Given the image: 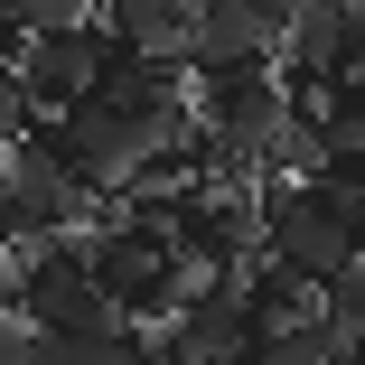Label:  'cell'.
Listing matches in <instances>:
<instances>
[{
  "label": "cell",
  "instance_id": "1",
  "mask_svg": "<svg viewBox=\"0 0 365 365\" xmlns=\"http://www.w3.org/2000/svg\"><path fill=\"white\" fill-rule=\"evenodd\" d=\"M85 281L103 290L131 328H169V253L150 235H131L113 206L94 215V235H85Z\"/></svg>",
  "mask_w": 365,
  "mask_h": 365
},
{
  "label": "cell",
  "instance_id": "5",
  "mask_svg": "<svg viewBox=\"0 0 365 365\" xmlns=\"http://www.w3.org/2000/svg\"><path fill=\"white\" fill-rule=\"evenodd\" d=\"M19 346H29V328H10V319H0V365H19Z\"/></svg>",
  "mask_w": 365,
  "mask_h": 365
},
{
  "label": "cell",
  "instance_id": "6",
  "mask_svg": "<svg viewBox=\"0 0 365 365\" xmlns=\"http://www.w3.org/2000/svg\"><path fill=\"white\" fill-rule=\"evenodd\" d=\"M0 319H10V281H0Z\"/></svg>",
  "mask_w": 365,
  "mask_h": 365
},
{
  "label": "cell",
  "instance_id": "3",
  "mask_svg": "<svg viewBox=\"0 0 365 365\" xmlns=\"http://www.w3.org/2000/svg\"><path fill=\"white\" fill-rule=\"evenodd\" d=\"M94 66H103V19L85 38H19V66H10V76L29 85V113L56 122V113H76L94 94Z\"/></svg>",
  "mask_w": 365,
  "mask_h": 365
},
{
  "label": "cell",
  "instance_id": "4",
  "mask_svg": "<svg viewBox=\"0 0 365 365\" xmlns=\"http://www.w3.org/2000/svg\"><path fill=\"white\" fill-rule=\"evenodd\" d=\"M319 319H328L346 346H365V253H356V262H346L328 290H319Z\"/></svg>",
  "mask_w": 365,
  "mask_h": 365
},
{
  "label": "cell",
  "instance_id": "2",
  "mask_svg": "<svg viewBox=\"0 0 365 365\" xmlns=\"http://www.w3.org/2000/svg\"><path fill=\"white\" fill-rule=\"evenodd\" d=\"M281 29H290V10L206 0L197 29H187V76H215V66H281Z\"/></svg>",
  "mask_w": 365,
  "mask_h": 365
}]
</instances>
